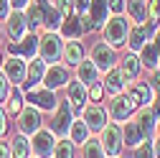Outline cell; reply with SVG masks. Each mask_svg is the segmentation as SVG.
Instances as JSON below:
<instances>
[{"mask_svg": "<svg viewBox=\"0 0 160 158\" xmlns=\"http://www.w3.org/2000/svg\"><path fill=\"white\" fill-rule=\"evenodd\" d=\"M56 148V135L51 130H36L33 140H31V150L36 153V158H51Z\"/></svg>", "mask_w": 160, "mask_h": 158, "instance_id": "ba28073f", "label": "cell"}, {"mask_svg": "<svg viewBox=\"0 0 160 158\" xmlns=\"http://www.w3.org/2000/svg\"><path fill=\"white\" fill-rule=\"evenodd\" d=\"M58 36H64V38H69V41H79V38L84 36V28H82V18L79 15H66V18H61V26H58Z\"/></svg>", "mask_w": 160, "mask_h": 158, "instance_id": "e0dca14e", "label": "cell"}, {"mask_svg": "<svg viewBox=\"0 0 160 158\" xmlns=\"http://www.w3.org/2000/svg\"><path fill=\"white\" fill-rule=\"evenodd\" d=\"M64 54V41L56 31H46L38 38V56H41L43 64H58Z\"/></svg>", "mask_w": 160, "mask_h": 158, "instance_id": "7a4b0ae2", "label": "cell"}, {"mask_svg": "<svg viewBox=\"0 0 160 158\" xmlns=\"http://www.w3.org/2000/svg\"><path fill=\"white\" fill-rule=\"evenodd\" d=\"M36 3L43 13V28L46 31H58V26H61V13L53 8V3L51 0H36Z\"/></svg>", "mask_w": 160, "mask_h": 158, "instance_id": "ffe728a7", "label": "cell"}, {"mask_svg": "<svg viewBox=\"0 0 160 158\" xmlns=\"http://www.w3.org/2000/svg\"><path fill=\"white\" fill-rule=\"evenodd\" d=\"M140 105H137V100L127 92H122V94H114V100L109 102V115L114 117V120H130V117L135 115V110H137Z\"/></svg>", "mask_w": 160, "mask_h": 158, "instance_id": "277c9868", "label": "cell"}, {"mask_svg": "<svg viewBox=\"0 0 160 158\" xmlns=\"http://www.w3.org/2000/svg\"><path fill=\"white\" fill-rule=\"evenodd\" d=\"M102 94H104L102 82H94V84L87 87V100H92V102H99V100H102Z\"/></svg>", "mask_w": 160, "mask_h": 158, "instance_id": "e575fe53", "label": "cell"}, {"mask_svg": "<svg viewBox=\"0 0 160 158\" xmlns=\"http://www.w3.org/2000/svg\"><path fill=\"white\" fill-rule=\"evenodd\" d=\"M18 128H21L23 135H31L36 130H41V110L33 107V105L23 107L21 112H18Z\"/></svg>", "mask_w": 160, "mask_h": 158, "instance_id": "30bf717a", "label": "cell"}, {"mask_svg": "<svg viewBox=\"0 0 160 158\" xmlns=\"http://www.w3.org/2000/svg\"><path fill=\"white\" fill-rule=\"evenodd\" d=\"M0 158H10V148H8L3 140H0Z\"/></svg>", "mask_w": 160, "mask_h": 158, "instance_id": "f6af8a7d", "label": "cell"}, {"mask_svg": "<svg viewBox=\"0 0 160 158\" xmlns=\"http://www.w3.org/2000/svg\"><path fill=\"white\" fill-rule=\"evenodd\" d=\"M82 120L87 123L89 130H102V128L107 125V112H104L102 105L92 102V105H84V107H82Z\"/></svg>", "mask_w": 160, "mask_h": 158, "instance_id": "4fadbf2b", "label": "cell"}, {"mask_svg": "<svg viewBox=\"0 0 160 158\" xmlns=\"http://www.w3.org/2000/svg\"><path fill=\"white\" fill-rule=\"evenodd\" d=\"M26 13V23H28V28H43V13H41V8H38V3H33L31 0V5L23 10Z\"/></svg>", "mask_w": 160, "mask_h": 158, "instance_id": "f1b7e54d", "label": "cell"}, {"mask_svg": "<svg viewBox=\"0 0 160 158\" xmlns=\"http://www.w3.org/2000/svg\"><path fill=\"white\" fill-rule=\"evenodd\" d=\"M148 18L150 23H160V0H148Z\"/></svg>", "mask_w": 160, "mask_h": 158, "instance_id": "d590c367", "label": "cell"}, {"mask_svg": "<svg viewBox=\"0 0 160 158\" xmlns=\"http://www.w3.org/2000/svg\"><path fill=\"white\" fill-rule=\"evenodd\" d=\"M127 33H130V23L125 15H109L107 23L102 26V36H104V44H109L112 49L127 44Z\"/></svg>", "mask_w": 160, "mask_h": 158, "instance_id": "6da1fadb", "label": "cell"}, {"mask_svg": "<svg viewBox=\"0 0 160 158\" xmlns=\"http://www.w3.org/2000/svg\"><path fill=\"white\" fill-rule=\"evenodd\" d=\"M152 150H155V158H160V138L152 143Z\"/></svg>", "mask_w": 160, "mask_h": 158, "instance_id": "bcb514c9", "label": "cell"}, {"mask_svg": "<svg viewBox=\"0 0 160 158\" xmlns=\"http://www.w3.org/2000/svg\"><path fill=\"white\" fill-rule=\"evenodd\" d=\"M74 143L71 140H66V138H64V140H58L56 143V148H53V158H74Z\"/></svg>", "mask_w": 160, "mask_h": 158, "instance_id": "1f68e13d", "label": "cell"}, {"mask_svg": "<svg viewBox=\"0 0 160 158\" xmlns=\"http://www.w3.org/2000/svg\"><path fill=\"white\" fill-rule=\"evenodd\" d=\"M26 102H33V107L38 110H46V112H53L58 100L53 89H46V87H33V89H26Z\"/></svg>", "mask_w": 160, "mask_h": 158, "instance_id": "5b68a950", "label": "cell"}, {"mask_svg": "<svg viewBox=\"0 0 160 158\" xmlns=\"http://www.w3.org/2000/svg\"><path fill=\"white\" fill-rule=\"evenodd\" d=\"M158 130H160V123H158Z\"/></svg>", "mask_w": 160, "mask_h": 158, "instance_id": "f907efd6", "label": "cell"}, {"mask_svg": "<svg viewBox=\"0 0 160 158\" xmlns=\"http://www.w3.org/2000/svg\"><path fill=\"white\" fill-rule=\"evenodd\" d=\"M92 61H94V66L99 69V71H109L114 64H117V54H114V49L109 46V44H104V41H99V44H94L92 46Z\"/></svg>", "mask_w": 160, "mask_h": 158, "instance_id": "52a82bcc", "label": "cell"}, {"mask_svg": "<svg viewBox=\"0 0 160 158\" xmlns=\"http://www.w3.org/2000/svg\"><path fill=\"white\" fill-rule=\"evenodd\" d=\"M71 123H74V120H71V105H66V100L58 102V105H56V115H53V120H51V133L66 138Z\"/></svg>", "mask_w": 160, "mask_h": 158, "instance_id": "9c48e42d", "label": "cell"}, {"mask_svg": "<svg viewBox=\"0 0 160 158\" xmlns=\"http://www.w3.org/2000/svg\"><path fill=\"white\" fill-rule=\"evenodd\" d=\"M87 8H89V0H74V15L82 18L87 13Z\"/></svg>", "mask_w": 160, "mask_h": 158, "instance_id": "ab89813d", "label": "cell"}, {"mask_svg": "<svg viewBox=\"0 0 160 158\" xmlns=\"http://www.w3.org/2000/svg\"><path fill=\"white\" fill-rule=\"evenodd\" d=\"M5 130H8V123H5V110L0 107V135H5Z\"/></svg>", "mask_w": 160, "mask_h": 158, "instance_id": "ee69618b", "label": "cell"}, {"mask_svg": "<svg viewBox=\"0 0 160 158\" xmlns=\"http://www.w3.org/2000/svg\"><path fill=\"white\" fill-rule=\"evenodd\" d=\"M3 66H5V79H8L10 84H21L23 79H26V66H28L26 59L10 56V59H5V61H3Z\"/></svg>", "mask_w": 160, "mask_h": 158, "instance_id": "9a60e30c", "label": "cell"}, {"mask_svg": "<svg viewBox=\"0 0 160 158\" xmlns=\"http://www.w3.org/2000/svg\"><path fill=\"white\" fill-rule=\"evenodd\" d=\"M155 49H158V54H160V31L155 33Z\"/></svg>", "mask_w": 160, "mask_h": 158, "instance_id": "7dc6e473", "label": "cell"}, {"mask_svg": "<svg viewBox=\"0 0 160 158\" xmlns=\"http://www.w3.org/2000/svg\"><path fill=\"white\" fill-rule=\"evenodd\" d=\"M43 74H46V64H43L38 56H36V59H31L28 66H26V79H23V82H26V89L38 87V84L43 82Z\"/></svg>", "mask_w": 160, "mask_h": 158, "instance_id": "ac0fdd59", "label": "cell"}, {"mask_svg": "<svg viewBox=\"0 0 160 158\" xmlns=\"http://www.w3.org/2000/svg\"><path fill=\"white\" fill-rule=\"evenodd\" d=\"M69 82V71L61 64H48L46 74H43V87L46 89H58V87H66Z\"/></svg>", "mask_w": 160, "mask_h": 158, "instance_id": "5bb4252c", "label": "cell"}, {"mask_svg": "<svg viewBox=\"0 0 160 158\" xmlns=\"http://www.w3.org/2000/svg\"><path fill=\"white\" fill-rule=\"evenodd\" d=\"M125 8H127V15L135 23H145V18H148V0H125Z\"/></svg>", "mask_w": 160, "mask_h": 158, "instance_id": "d4e9b609", "label": "cell"}, {"mask_svg": "<svg viewBox=\"0 0 160 158\" xmlns=\"http://www.w3.org/2000/svg\"><path fill=\"white\" fill-rule=\"evenodd\" d=\"M89 13L82 15V28L84 33H92V31H99L107 18H109V0H89Z\"/></svg>", "mask_w": 160, "mask_h": 158, "instance_id": "3957f363", "label": "cell"}, {"mask_svg": "<svg viewBox=\"0 0 160 158\" xmlns=\"http://www.w3.org/2000/svg\"><path fill=\"white\" fill-rule=\"evenodd\" d=\"M155 87H158V89H160V71H158V74H155Z\"/></svg>", "mask_w": 160, "mask_h": 158, "instance_id": "c3c4849f", "label": "cell"}, {"mask_svg": "<svg viewBox=\"0 0 160 158\" xmlns=\"http://www.w3.org/2000/svg\"><path fill=\"white\" fill-rule=\"evenodd\" d=\"M28 153H31V143L23 135H18L13 140V158H28Z\"/></svg>", "mask_w": 160, "mask_h": 158, "instance_id": "d6a6232c", "label": "cell"}, {"mask_svg": "<svg viewBox=\"0 0 160 158\" xmlns=\"http://www.w3.org/2000/svg\"><path fill=\"white\" fill-rule=\"evenodd\" d=\"M89 133H92V130L87 128L84 120H74L71 128H69V138H71V143H74V145H76V143H82V145H84V143L89 140Z\"/></svg>", "mask_w": 160, "mask_h": 158, "instance_id": "83f0119b", "label": "cell"}, {"mask_svg": "<svg viewBox=\"0 0 160 158\" xmlns=\"http://www.w3.org/2000/svg\"><path fill=\"white\" fill-rule=\"evenodd\" d=\"M10 10H13V8H10V3H8V0H0V21H5Z\"/></svg>", "mask_w": 160, "mask_h": 158, "instance_id": "7bdbcfd3", "label": "cell"}, {"mask_svg": "<svg viewBox=\"0 0 160 158\" xmlns=\"http://www.w3.org/2000/svg\"><path fill=\"white\" fill-rule=\"evenodd\" d=\"M53 3V8L61 13V18H66V15H71L74 13V0H51Z\"/></svg>", "mask_w": 160, "mask_h": 158, "instance_id": "836d02e7", "label": "cell"}, {"mask_svg": "<svg viewBox=\"0 0 160 158\" xmlns=\"http://www.w3.org/2000/svg\"><path fill=\"white\" fill-rule=\"evenodd\" d=\"M5 31L10 36V41H21L28 33V23H26V13L23 10H10L5 18Z\"/></svg>", "mask_w": 160, "mask_h": 158, "instance_id": "7c38bea8", "label": "cell"}, {"mask_svg": "<svg viewBox=\"0 0 160 158\" xmlns=\"http://www.w3.org/2000/svg\"><path fill=\"white\" fill-rule=\"evenodd\" d=\"M102 148H104V153L107 155H119V150H122V128L119 125H114V123H107L104 128H102Z\"/></svg>", "mask_w": 160, "mask_h": 158, "instance_id": "8992f818", "label": "cell"}, {"mask_svg": "<svg viewBox=\"0 0 160 158\" xmlns=\"http://www.w3.org/2000/svg\"><path fill=\"white\" fill-rule=\"evenodd\" d=\"M0 64H3V56H0Z\"/></svg>", "mask_w": 160, "mask_h": 158, "instance_id": "681fc988", "label": "cell"}, {"mask_svg": "<svg viewBox=\"0 0 160 158\" xmlns=\"http://www.w3.org/2000/svg\"><path fill=\"white\" fill-rule=\"evenodd\" d=\"M8 49H10L13 56H21V59H26V61H31V59H36V54H38V36L26 33L21 41H13Z\"/></svg>", "mask_w": 160, "mask_h": 158, "instance_id": "8fae6325", "label": "cell"}, {"mask_svg": "<svg viewBox=\"0 0 160 158\" xmlns=\"http://www.w3.org/2000/svg\"><path fill=\"white\" fill-rule=\"evenodd\" d=\"M137 71H140V59L135 54H127L122 59V74H125V79H135Z\"/></svg>", "mask_w": 160, "mask_h": 158, "instance_id": "f546056e", "label": "cell"}, {"mask_svg": "<svg viewBox=\"0 0 160 158\" xmlns=\"http://www.w3.org/2000/svg\"><path fill=\"white\" fill-rule=\"evenodd\" d=\"M8 3H10L13 10H26V8L31 5V0H8Z\"/></svg>", "mask_w": 160, "mask_h": 158, "instance_id": "60d3db41", "label": "cell"}, {"mask_svg": "<svg viewBox=\"0 0 160 158\" xmlns=\"http://www.w3.org/2000/svg\"><path fill=\"white\" fill-rule=\"evenodd\" d=\"M130 94L137 100V105H140V107H148V105L152 102V87H150V84L135 82V84L130 87Z\"/></svg>", "mask_w": 160, "mask_h": 158, "instance_id": "4316f807", "label": "cell"}, {"mask_svg": "<svg viewBox=\"0 0 160 158\" xmlns=\"http://www.w3.org/2000/svg\"><path fill=\"white\" fill-rule=\"evenodd\" d=\"M140 64L148 66V69H158V64H160V54H158V49H155L152 41H148L142 49H140Z\"/></svg>", "mask_w": 160, "mask_h": 158, "instance_id": "484cf974", "label": "cell"}, {"mask_svg": "<svg viewBox=\"0 0 160 158\" xmlns=\"http://www.w3.org/2000/svg\"><path fill=\"white\" fill-rule=\"evenodd\" d=\"M8 94H10V82L5 79V74H0V102H5Z\"/></svg>", "mask_w": 160, "mask_h": 158, "instance_id": "f35d334b", "label": "cell"}, {"mask_svg": "<svg viewBox=\"0 0 160 158\" xmlns=\"http://www.w3.org/2000/svg\"><path fill=\"white\" fill-rule=\"evenodd\" d=\"M109 10L119 15V13H122V10H125V0H109Z\"/></svg>", "mask_w": 160, "mask_h": 158, "instance_id": "b9f144b4", "label": "cell"}, {"mask_svg": "<svg viewBox=\"0 0 160 158\" xmlns=\"http://www.w3.org/2000/svg\"><path fill=\"white\" fill-rule=\"evenodd\" d=\"M76 79L82 82L84 87H89V84H94V82H99V69L94 66V61L89 59V61H82L76 66Z\"/></svg>", "mask_w": 160, "mask_h": 158, "instance_id": "cb8c5ba5", "label": "cell"}, {"mask_svg": "<svg viewBox=\"0 0 160 158\" xmlns=\"http://www.w3.org/2000/svg\"><path fill=\"white\" fill-rule=\"evenodd\" d=\"M66 102L71 105V110H82L84 102H87V87L79 82H69L66 84Z\"/></svg>", "mask_w": 160, "mask_h": 158, "instance_id": "44dd1931", "label": "cell"}, {"mask_svg": "<svg viewBox=\"0 0 160 158\" xmlns=\"http://www.w3.org/2000/svg\"><path fill=\"white\" fill-rule=\"evenodd\" d=\"M102 87H104V92H109V94H122L125 87H127L122 69H114V66H112L109 71H104V82H102Z\"/></svg>", "mask_w": 160, "mask_h": 158, "instance_id": "d6986e66", "label": "cell"}, {"mask_svg": "<svg viewBox=\"0 0 160 158\" xmlns=\"http://www.w3.org/2000/svg\"><path fill=\"white\" fill-rule=\"evenodd\" d=\"M8 110L13 112V115H18L23 110V97H21V92H13L10 94V102H8Z\"/></svg>", "mask_w": 160, "mask_h": 158, "instance_id": "8d00e7d4", "label": "cell"}, {"mask_svg": "<svg viewBox=\"0 0 160 158\" xmlns=\"http://www.w3.org/2000/svg\"><path fill=\"white\" fill-rule=\"evenodd\" d=\"M61 59L66 61V66H79V64L84 61V46H82V41H69V44H64Z\"/></svg>", "mask_w": 160, "mask_h": 158, "instance_id": "603a6c76", "label": "cell"}, {"mask_svg": "<svg viewBox=\"0 0 160 158\" xmlns=\"http://www.w3.org/2000/svg\"><path fill=\"white\" fill-rule=\"evenodd\" d=\"M150 36H152V23L145 26V23H135L130 26V33H127V44L132 51H140L145 46V41H150Z\"/></svg>", "mask_w": 160, "mask_h": 158, "instance_id": "2e32d148", "label": "cell"}, {"mask_svg": "<svg viewBox=\"0 0 160 158\" xmlns=\"http://www.w3.org/2000/svg\"><path fill=\"white\" fill-rule=\"evenodd\" d=\"M142 140H145V133H142V128L137 125V120H135V117L127 120V125H125V130H122V143H125L127 148H137Z\"/></svg>", "mask_w": 160, "mask_h": 158, "instance_id": "7402d4cb", "label": "cell"}, {"mask_svg": "<svg viewBox=\"0 0 160 158\" xmlns=\"http://www.w3.org/2000/svg\"><path fill=\"white\" fill-rule=\"evenodd\" d=\"M84 158H107V153H104V148H102V143L99 140H89L84 143Z\"/></svg>", "mask_w": 160, "mask_h": 158, "instance_id": "4dcf8cb0", "label": "cell"}, {"mask_svg": "<svg viewBox=\"0 0 160 158\" xmlns=\"http://www.w3.org/2000/svg\"><path fill=\"white\" fill-rule=\"evenodd\" d=\"M135 158H155L152 143H142V145H137V153H135Z\"/></svg>", "mask_w": 160, "mask_h": 158, "instance_id": "74e56055", "label": "cell"}]
</instances>
